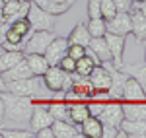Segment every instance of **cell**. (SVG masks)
Here are the masks:
<instances>
[{
    "label": "cell",
    "mask_w": 146,
    "mask_h": 138,
    "mask_svg": "<svg viewBox=\"0 0 146 138\" xmlns=\"http://www.w3.org/2000/svg\"><path fill=\"white\" fill-rule=\"evenodd\" d=\"M6 92L35 99V95L41 97V82L37 80V76H29V78H22V80H12V82H6Z\"/></svg>",
    "instance_id": "obj_3"
},
{
    "label": "cell",
    "mask_w": 146,
    "mask_h": 138,
    "mask_svg": "<svg viewBox=\"0 0 146 138\" xmlns=\"http://www.w3.org/2000/svg\"><path fill=\"white\" fill-rule=\"evenodd\" d=\"M4 80L6 82H12V80H22V78H29V76H33L31 74V68H29V64H27V60L25 57L18 62V64H14L10 70H6L4 74Z\"/></svg>",
    "instance_id": "obj_21"
},
{
    "label": "cell",
    "mask_w": 146,
    "mask_h": 138,
    "mask_svg": "<svg viewBox=\"0 0 146 138\" xmlns=\"http://www.w3.org/2000/svg\"><path fill=\"white\" fill-rule=\"evenodd\" d=\"M101 121L100 117H94L90 115L82 125H80V132H82V136L86 138H101Z\"/></svg>",
    "instance_id": "obj_23"
},
{
    "label": "cell",
    "mask_w": 146,
    "mask_h": 138,
    "mask_svg": "<svg viewBox=\"0 0 146 138\" xmlns=\"http://www.w3.org/2000/svg\"><path fill=\"white\" fill-rule=\"evenodd\" d=\"M68 105V119L70 123H74L76 127H80L88 117H90V109H88V103H82V101H66Z\"/></svg>",
    "instance_id": "obj_18"
},
{
    "label": "cell",
    "mask_w": 146,
    "mask_h": 138,
    "mask_svg": "<svg viewBox=\"0 0 146 138\" xmlns=\"http://www.w3.org/2000/svg\"><path fill=\"white\" fill-rule=\"evenodd\" d=\"M88 51L100 62H109L111 60V53H109L107 43H105V37H92L90 43H88Z\"/></svg>",
    "instance_id": "obj_16"
},
{
    "label": "cell",
    "mask_w": 146,
    "mask_h": 138,
    "mask_svg": "<svg viewBox=\"0 0 146 138\" xmlns=\"http://www.w3.org/2000/svg\"><path fill=\"white\" fill-rule=\"evenodd\" d=\"M142 2H146V0H133V6H136V8H138Z\"/></svg>",
    "instance_id": "obj_45"
},
{
    "label": "cell",
    "mask_w": 146,
    "mask_h": 138,
    "mask_svg": "<svg viewBox=\"0 0 146 138\" xmlns=\"http://www.w3.org/2000/svg\"><path fill=\"white\" fill-rule=\"evenodd\" d=\"M25 60H27V64H29V68H31V74L33 76H43L45 74V70L49 68V64H47V60L43 55H37V53H29V55H25Z\"/></svg>",
    "instance_id": "obj_25"
},
{
    "label": "cell",
    "mask_w": 146,
    "mask_h": 138,
    "mask_svg": "<svg viewBox=\"0 0 146 138\" xmlns=\"http://www.w3.org/2000/svg\"><path fill=\"white\" fill-rule=\"evenodd\" d=\"M47 109L53 115V119H68L66 101H47Z\"/></svg>",
    "instance_id": "obj_29"
},
{
    "label": "cell",
    "mask_w": 146,
    "mask_h": 138,
    "mask_svg": "<svg viewBox=\"0 0 146 138\" xmlns=\"http://www.w3.org/2000/svg\"><path fill=\"white\" fill-rule=\"evenodd\" d=\"M33 130H4L2 128V138H33Z\"/></svg>",
    "instance_id": "obj_34"
},
{
    "label": "cell",
    "mask_w": 146,
    "mask_h": 138,
    "mask_svg": "<svg viewBox=\"0 0 146 138\" xmlns=\"http://www.w3.org/2000/svg\"><path fill=\"white\" fill-rule=\"evenodd\" d=\"M2 53H4V47H2V45H0V55H2Z\"/></svg>",
    "instance_id": "obj_48"
},
{
    "label": "cell",
    "mask_w": 146,
    "mask_h": 138,
    "mask_svg": "<svg viewBox=\"0 0 146 138\" xmlns=\"http://www.w3.org/2000/svg\"><path fill=\"white\" fill-rule=\"evenodd\" d=\"M144 62H146V41H144Z\"/></svg>",
    "instance_id": "obj_46"
},
{
    "label": "cell",
    "mask_w": 146,
    "mask_h": 138,
    "mask_svg": "<svg viewBox=\"0 0 146 138\" xmlns=\"http://www.w3.org/2000/svg\"><path fill=\"white\" fill-rule=\"evenodd\" d=\"M2 123H4V119H0V127H2Z\"/></svg>",
    "instance_id": "obj_49"
},
{
    "label": "cell",
    "mask_w": 146,
    "mask_h": 138,
    "mask_svg": "<svg viewBox=\"0 0 146 138\" xmlns=\"http://www.w3.org/2000/svg\"><path fill=\"white\" fill-rule=\"evenodd\" d=\"M105 37V43L109 47V53H111V62L115 68H121L123 62V55H125V35H115V33H107L103 35Z\"/></svg>",
    "instance_id": "obj_8"
},
{
    "label": "cell",
    "mask_w": 146,
    "mask_h": 138,
    "mask_svg": "<svg viewBox=\"0 0 146 138\" xmlns=\"http://www.w3.org/2000/svg\"><path fill=\"white\" fill-rule=\"evenodd\" d=\"M53 39H55V33L53 31H33V33H29L27 35V41L22 47L23 55H29V53L43 55L45 49L51 45Z\"/></svg>",
    "instance_id": "obj_6"
},
{
    "label": "cell",
    "mask_w": 146,
    "mask_h": 138,
    "mask_svg": "<svg viewBox=\"0 0 146 138\" xmlns=\"http://www.w3.org/2000/svg\"><path fill=\"white\" fill-rule=\"evenodd\" d=\"M0 138H2V128H0Z\"/></svg>",
    "instance_id": "obj_50"
},
{
    "label": "cell",
    "mask_w": 146,
    "mask_h": 138,
    "mask_svg": "<svg viewBox=\"0 0 146 138\" xmlns=\"http://www.w3.org/2000/svg\"><path fill=\"white\" fill-rule=\"evenodd\" d=\"M6 92V80H4V76H2V72H0V93Z\"/></svg>",
    "instance_id": "obj_41"
},
{
    "label": "cell",
    "mask_w": 146,
    "mask_h": 138,
    "mask_svg": "<svg viewBox=\"0 0 146 138\" xmlns=\"http://www.w3.org/2000/svg\"><path fill=\"white\" fill-rule=\"evenodd\" d=\"M103 105H105V101H98V99L90 101V103H88L90 115H94V117H100V115H101V111H103Z\"/></svg>",
    "instance_id": "obj_37"
},
{
    "label": "cell",
    "mask_w": 146,
    "mask_h": 138,
    "mask_svg": "<svg viewBox=\"0 0 146 138\" xmlns=\"http://www.w3.org/2000/svg\"><path fill=\"white\" fill-rule=\"evenodd\" d=\"M2 6H4V0H0V10H2Z\"/></svg>",
    "instance_id": "obj_47"
},
{
    "label": "cell",
    "mask_w": 146,
    "mask_h": 138,
    "mask_svg": "<svg viewBox=\"0 0 146 138\" xmlns=\"http://www.w3.org/2000/svg\"><path fill=\"white\" fill-rule=\"evenodd\" d=\"M131 33L136 37L138 43L146 41V16L140 10L131 12Z\"/></svg>",
    "instance_id": "obj_17"
},
{
    "label": "cell",
    "mask_w": 146,
    "mask_h": 138,
    "mask_svg": "<svg viewBox=\"0 0 146 138\" xmlns=\"http://www.w3.org/2000/svg\"><path fill=\"white\" fill-rule=\"evenodd\" d=\"M41 78L49 92H68L72 86V76L58 66H49Z\"/></svg>",
    "instance_id": "obj_2"
},
{
    "label": "cell",
    "mask_w": 146,
    "mask_h": 138,
    "mask_svg": "<svg viewBox=\"0 0 146 138\" xmlns=\"http://www.w3.org/2000/svg\"><path fill=\"white\" fill-rule=\"evenodd\" d=\"M27 20L31 23V29L33 31H53V27H55V16H51L49 12L39 8L35 2L29 4Z\"/></svg>",
    "instance_id": "obj_5"
},
{
    "label": "cell",
    "mask_w": 146,
    "mask_h": 138,
    "mask_svg": "<svg viewBox=\"0 0 146 138\" xmlns=\"http://www.w3.org/2000/svg\"><path fill=\"white\" fill-rule=\"evenodd\" d=\"M72 76V86H70V90H68V97L66 99H84V97H96V88L92 86V82L88 76H80L76 72H72L70 74Z\"/></svg>",
    "instance_id": "obj_7"
},
{
    "label": "cell",
    "mask_w": 146,
    "mask_h": 138,
    "mask_svg": "<svg viewBox=\"0 0 146 138\" xmlns=\"http://www.w3.org/2000/svg\"><path fill=\"white\" fill-rule=\"evenodd\" d=\"M35 136H37V138H55V136H53V128H51V127H45V128L35 130Z\"/></svg>",
    "instance_id": "obj_40"
},
{
    "label": "cell",
    "mask_w": 146,
    "mask_h": 138,
    "mask_svg": "<svg viewBox=\"0 0 146 138\" xmlns=\"http://www.w3.org/2000/svg\"><path fill=\"white\" fill-rule=\"evenodd\" d=\"M25 2H33V0H25Z\"/></svg>",
    "instance_id": "obj_51"
},
{
    "label": "cell",
    "mask_w": 146,
    "mask_h": 138,
    "mask_svg": "<svg viewBox=\"0 0 146 138\" xmlns=\"http://www.w3.org/2000/svg\"><path fill=\"white\" fill-rule=\"evenodd\" d=\"M23 57H25L23 51H6V49H4V53L0 55V72L4 74V72L10 70L14 64H18Z\"/></svg>",
    "instance_id": "obj_27"
},
{
    "label": "cell",
    "mask_w": 146,
    "mask_h": 138,
    "mask_svg": "<svg viewBox=\"0 0 146 138\" xmlns=\"http://www.w3.org/2000/svg\"><path fill=\"white\" fill-rule=\"evenodd\" d=\"M58 68H62L64 72H68V74H72L74 72V68H76V60L72 57H68V55H64V57L58 60V64H56Z\"/></svg>",
    "instance_id": "obj_35"
},
{
    "label": "cell",
    "mask_w": 146,
    "mask_h": 138,
    "mask_svg": "<svg viewBox=\"0 0 146 138\" xmlns=\"http://www.w3.org/2000/svg\"><path fill=\"white\" fill-rule=\"evenodd\" d=\"M123 105L119 103V101H113V99H109V101H105V105H103V111H101L100 115V121L101 125H111V127H119L121 123H123Z\"/></svg>",
    "instance_id": "obj_9"
},
{
    "label": "cell",
    "mask_w": 146,
    "mask_h": 138,
    "mask_svg": "<svg viewBox=\"0 0 146 138\" xmlns=\"http://www.w3.org/2000/svg\"><path fill=\"white\" fill-rule=\"evenodd\" d=\"M51 128H53V136L55 138H78V136H82L80 128H76L74 123H68L66 119H55Z\"/></svg>",
    "instance_id": "obj_14"
},
{
    "label": "cell",
    "mask_w": 146,
    "mask_h": 138,
    "mask_svg": "<svg viewBox=\"0 0 146 138\" xmlns=\"http://www.w3.org/2000/svg\"><path fill=\"white\" fill-rule=\"evenodd\" d=\"M98 64H100V60L88 51L82 58L76 60V68H74V72L80 74V76H90V72L94 70V66H98Z\"/></svg>",
    "instance_id": "obj_26"
},
{
    "label": "cell",
    "mask_w": 146,
    "mask_h": 138,
    "mask_svg": "<svg viewBox=\"0 0 146 138\" xmlns=\"http://www.w3.org/2000/svg\"><path fill=\"white\" fill-rule=\"evenodd\" d=\"M4 2H6V0H4Z\"/></svg>",
    "instance_id": "obj_52"
},
{
    "label": "cell",
    "mask_w": 146,
    "mask_h": 138,
    "mask_svg": "<svg viewBox=\"0 0 146 138\" xmlns=\"http://www.w3.org/2000/svg\"><path fill=\"white\" fill-rule=\"evenodd\" d=\"M10 25V29H14L16 33H20L22 37H27V35L31 33L33 29H31V23H29V20H27V16L25 18H20V20H16V22L8 23Z\"/></svg>",
    "instance_id": "obj_31"
},
{
    "label": "cell",
    "mask_w": 146,
    "mask_h": 138,
    "mask_svg": "<svg viewBox=\"0 0 146 138\" xmlns=\"http://www.w3.org/2000/svg\"><path fill=\"white\" fill-rule=\"evenodd\" d=\"M86 53H88V47H84V45H76V43H68L66 55H68V57H72L74 60L82 58L84 55H86Z\"/></svg>",
    "instance_id": "obj_33"
},
{
    "label": "cell",
    "mask_w": 146,
    "mask_h": 138,
    "mask_svg": "<svg viewBox=\"0 0 146 138\" xmlns=\"http://www.w3.org/2000/svg\"><path fill=\"white\" fill-rule=\"evenodd\" d=\"M119 127L127 132V136L146 138V121H138V119H123V123H121Z\"/></svg>",
    "instance_id": "obj_22"
},
{
    "label": "cell",
    "mask_w": 146,
    "mask_h": 138,
    "mask_svg": "<svg viewBox=\"0 0 146 138\" xmlns=\"http://www.w3.org/2000/svg\"><path fill=\"white\" fill-rule=\"evenodd\" d=\"M66 49H68L66 39H64V37H55V39L51 41V45L45 49V53H43L47 64H49V66H56L58 60L66 55Z\"/></svg>",
    "instance_id": "obj_11"
},
{
    "label": "cell",
    "mask_w": 146,
    "mask_h": 138,
    "mask_svg": "<svg viewBox=\"0 0 146 138\" xmlns=\"http://www.w3.org/2000/svg\"><path fill=\"white\" fill-rule=\"evenodd\" d=\"M138 10H140V12H142V14H144V16H146V2H142V4L138 6Z\"/></svg>",
    "instance_id": "obj_44"
},
{
    "label": "cell",
    "mask_w": 146,
    "mask_h": 138,
    "mask_svg": "<svg viewBox=\"0 0 146 138\" xmlns=\"http://www.w3.org/2000/svg\"><path fill=\"white\" fill-rule=\"evenodd\" d=\"M2 99H4V117H8L14 123H29V117L35 105L33 97L2 92Z\"/></svg>",
    "instance_id": "obj_1"
},
{
    "label": "cell",
    "mask_w": 146,
    "mask_h": 138,
    "mask_svg": "<svg viewBox=\"0 0 146 138\" xmlns=\"http://www.w3.org/2000/svg\"><path fill=\"white\" fill-rule=\"evenodd\" d=\"M4 25H8V23H6V20H4V14H2V10H0V29H2Z\"/></svg>",
    "instance_id": "obj_43"
},
{
    "label": "cell",
    "mask_w": 146,
    "mask_h": 138,
    "mask_svg": "<svg viewBox=\"0 0 146 138\" xmlns=\"http://www.w3.org/2000/svg\"><path fill=\"white\" fill-rule=\"evenodd\" d=\"M100 12H101V18L107 22V20H111L113 16L117 14V6H115V2L113 0H101V4H100Z\"/></svg>",
    "instance_id": "obj_32"
},
{
    "label": "cell",
    "mask_w": 146,
    "mask_h": 138,
    "mask_svg": "<svg viewBox=\"0 0 146 138\" xmlns=\"http://www.w3.org/2000/svg\"><path fill=\"white\" fill-rule=\"evenodd\" d=\"M125 78H127V72H123L121 68L113 70L111 84H109V90H107V97H109V99H121V95H123Z\"/></svg>",
    "instance_id": "obj_20"
},
{
    "label": "cell",
    "mask_w": 146,
    "mask_h": 138,
    "mask_svg": "<svg viewBox=\"0 0 146 138\" xmlns=\"http://www.w3.org/2000/svg\"><path fill=\"white\" fill-rule=\"evenodd\" d=\"M119 127H111V125H103L101 127V138H115Z\"/></svg>",
    "instance_id": "obj_39"
},
{
    "label": "cell",
    "mask_w": 146,
    "mask_h": 138,
    "mask_svg": "<svg viewBox=\"0 0 146 138\" xmlns=\"http://www.w3.org/2000/svg\"><path fill=\"white\" fill-rule=\"evenodd\" d=\"M100 4H101V0H88V16H90L92 20L94 18H101Z\"/></svg>",
    "instance_id": "obj_36"
},
{
    "label": "cell",
    "mask_w": 146,
    "mask_h": 138,
    "mask_svg": "<svg viewBox=\"0 0 146 138\" xmlns=\"http://www.w3.org/2000/svg\"><path fill=\"white\" fill-rule=\"evenodd\" d=\"M121 105H123L125 119L146 121V99H144V101H123Z\"/></svg>",
    "instance_id": "obj_19"
},
{
    "label": "cell",
    "mask_w": 146,
    "mask_h": 138,
    "mask_svg": "<svg viewBox=\"0 0 146 138\" xmlns=\"http://www.w3.org/2000/svg\"><path fill=\"white\" fill-rule=\"evenodd\" d=\"M123 101H144L146 99V92L142 90V86L138 84L135 76L127 74L123 84V95H121Z\"/></svg>",
    "instance_id": "obj_13"
},
{
    "label": "cell",
    "mask_w": 146,
    "mask_h": 138,
    "mask_svg": "<svg viewBox=\"0 0 146 138\" xmlns=\"http://www.w3.org/2000/svg\"><path fill=\"white\" fill-rule=\"evenodd\" d=\"M115 66H113V62H100L98 66H94V70L90 72V82L92 86L96 88V92L98 93H107L109 90V84H111V74Z\"/></svg>",
    "instance_id": "obj_4"
},
{
    "label": "cell",
    "mask_w": 146,
    "mask_h": 138,
    "mask_svg": "<svg viewBox=\"0 0 146 138\" xmlns=\"http://www.w3.org/2000/svg\"><path fill=\"white\" fill-rule=\"evenodd\" d=\"M0 119H4V99H2V93H0Z\"/></svg>",
    "instance_id": "obj_42"
},
{
    "label": "cell",
    "mask_w": 146,
    "mask_h": 138,
    "mask_svg": "<svg viewBox=\"0 0 146 138\" xmlns=\"http://www.w3.org/2000/svg\"><path fill=\"white\" fill-rule=\"evenodd\" d=\"M119 12H131L133 10V0H113Z\"/></svg>",
    "instance_id": "obj_38"
},
{
    "label": "cell",
    "mask_w": 146,
    "mask_h": 138,
    "mask_svg": "<svg viewBox=\"0 0 146 138\" xmlns=\"http://www.w3.org/2000/svg\"><path fill=\"white\" fill-rule=\"evenodd\" d=\"M105 27H107L109 33L127 37L131 33V12H117L111 20L105 22Z\"/></svg>",
    "instance_id": "obj_12"
},
{
    "label": "cell",
    "mask_w": 146,
    "mask_h": 138,
    "mask_svg": "<svg viewBox=\"0 0 146 138\" xmlns=\"http://www.w3.org/2000/svg\"><path fill=\"white\" fill-rule=\"evenodd\" d=\"M88 33H90V37H103V35L107 33V27H105V20L103 18H94L90 22H88Z\"/></svg>",
    "instance_id": "obj_30"
},
{
    "label": "cell",
    "mask_w": 146,
    "mask_h": 138,
    "mask_svg": "<svg viewBox=\"0 0 146 138\" xmlns=\"http://www.w3.org/2000/svg\"><path fill=\"white\" fill-rule=\"evenodd\" d=\"M90 39L92 37H90V33H88V27H86L84 23H76L74 29H72L66 37L68 43H76V45H84V47H88Z\"/></svg>",
    "instance_id": "obj_24"
},
{
    "label": "cell",
    "mask_w": 146,
    "mask_h": 138,
    "mask_svg": "<svg viewBox=\"0 0 146 138\" xmlns=\"http://www.w3.org/2000/svg\"><path fill=\"white\" fill-rule=\"evenodd\" d=\"M39 8H43L45 12H49L51 16H62L64 12L70 10L74 0H33Z\"/></svg>",
    "instance_id": "obj_15"
},
{
    "label": "cell",
    "mask_w": 146,
    "mask_h": 138,
    "mask_svg": "<svg viewBox=\"0 0 146 138\" xmlns=\"http://www.w3.org/2000/svg\"><path fill=\"white\" fill-rule=\"evenodd\" d=\"M29 4L31 2H25V0H6L4 6H2V14H4L6 23H12L16 20H20V18H25L27 10H29Z\"/></svg>",
    "instance_id": "obj_10"
},
{
    "label": "cell",
    "mask_w": 146,
    "mask_h": 138,
    "mask_svg": "<svg viewBox=\"0 0 146 138\" xmlns=\"http://www.w3.org/2000/svg\"><path fill=\"white\" fill-rule=\"evenodd\" d=\"M121 70L131 74V76H135L138 80V84L142 86V90L146 92V64H123Z\"/></svg>",
    "instance_id": "obj_28"
}]
</instances>
